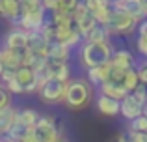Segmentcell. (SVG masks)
<instances>
[{
  "instance_id": "6da1fadb",
  "label": "cell",
  "mask_w": 147,
  "mask_h": 142,
  "mask_svg": "<svg viewBox=\"0 0 147 142\" xmlns=\"http://www.w3.org/2000/svg\"><path fill=\"white\" fill-rule=\"evenodd\" d=\"M93 99V86L86 79H69L65 84L63 105L71 110H82Z\"/></svg>"
},
{
  "instance_id": "7a4b0ae2",
  "label": "cell",
  "mask_w": 147,
  "mask_h": 142,
  "mask_svg": "<svg viewBox=\"0 0 147 142\" xmlns=\"http://www.w3.org/2000/svg\"><path fill=\"white\" fill-rule=\"evenodd\" d=\"M112 54H114V45L110 41H104V43L84 41V45L80 47V64L86 69L99 67V66H104V64L110 62Z\"/></svg>"
},
{
  "instance_id": "3957f363",
  "label": "cell",
  "mask_w": 147,
  "mask_h": 142,
  "mask_svg": "<svg viewBox=\"0 0 147 142\" xmlns=\"http://www.w3.org/2000/svg\"><path fill=\"white\" fill-rule=\"evenodd\" d=\"M104 26L110 30L112 36H130V34L136 30L138 21L134 17H130L129 13H125V11L114 10V7H112L110 17H108V22Z\"/></svg>"
},
{
  "instance_id": "277c9868",
  "label": "cell",
  "mask_w": 147,
  "mask_h": 142,
  "mask_svg": "<svg viewBox=\"0 0 147 142\" xmlns=\"http://www.w3.org/2000/svg\"><path fill=\"white\" fill-rule=\"evenodd\" d=\"M65 84H67V82L56 79V77H52V79H49L47 82H43L39 86V90H37L41 101L47 103V105L61 103V101H63V94H65Z\"/></svg>"
},
{
  "instance_id": "5b68a950",
  "label": "cell",
  "mask_w": 147,
  "mask_h": 142,
  "mask_svg": "<svg viewBox=\"0 0 147 142\" xmlns=\"http://www.w3.org/2000/svg\"><path fill=\"white\" fill-rule=\"evenodd\" d=\"M34 137L36 142H50L60 137V129H58L56 122L52 116H39L34 125Z\"/></svg>"
},
{
  "instance_id": "8992f818",
  "label": "cell",
  "mask_w": 147,
  "mask_h": 142,
  "mask_svg": "<svg viewBox=\"0 0 147 142\" xmlns=\"http://www.w3.org/2000/svg\"><path fill=\"white\" fill-rule=\"evenodd\" d=\"M73 22H75V28L78 30V34H80L82 37L86 36V34L90 32V30L93 28L95 24H97L93 13H91V11L86 7V4H84L82 0L76 4L75 11H73Z\"/></svg>"
},
{
  "instance_id": "52a82bcc",
  "label": "cell",
  "mask_w": 147,
  "mask_h": 142,
  "mask_svg": "<svg viewBox=\"0 0 147 142\" xmlns=\"http://www.w3.org/2000/svg\"><path fill=\"white\" fill-rule=\"evenodd\" d=\"M45 17H47V11L43 10V6L37 7V10H32V11H22L19 15L15 26L26 30V32H32V30H39L41 26L45 24Z\"/></svg>"
},
{
  "instance_id": "ba28073f",
  "label": "cell",
  "mask_w": 147,
  "mask_h": 142,
  "mask_svg": "<svg viewBox=\"0 0 147 142\" xmlns=\"http://www.w3.org/2000/svg\"><path fill=\"white\" fill-rule=\"evenodd\" d=\"M47 58L49 64L58 66V64H67L71 58V49L65 47L63 43H58V41H50L47 47Z\"/></svg>"
},
{
  "instance_id": "9c48e42d",
  "label": "cell",
  "mask_w": 147,
  "mask_h": 142,
  "mask_svg": "<svg viewBox=\"0 0 147 142\" xmlns=\"http://www.w3.org/2000/svg\"><path fill=\"white\" fill-rule=\"evenodd\" d=\"M4 47L17 49V51H26V47H28V32L19 28V26H13V28L6 34Z\"/></svg>"
},
{
  "instance_id": "30bf717a",
  "label": "cell",
  "mask_w": 147,
  "mask_h": 142,
  "mask_svg": "<svg viewBox=\"0 0 147 142\" xmlns=\"http://www.w3.org/2000/svg\"><path fill=\"white\" fill-rule=\"evenodd\" d=\"M142 103L138 101L136 97H134L132 94H127L125 97L121 99V103H119V114H121L125 120H134V118H138L142 114Z\"/></svg>"
},
{
  "instance_id": "8fae6325",
  "label": "cell",
  "mask_w": 147,
  "mask_h": 142,
  "mask_svg": "<svg viewBox=\"0 0 147 142\" xmlns=\"http://www.w3.org/2000/svg\"><path fill=\"white\" fill-rule=\"evenodd\" d=\"M15 80L22 84L24 88V94H34L37 92V80H36V71L32 67H26V66H21L17 71H15Z\"/></svg>"
},
{
  "instance_id": "7c38bea8",
  "label": "cell",
  "mask_w": 147,
  "mask_h": 142,
  "mask_svg": "<svg viewBox=\"0 0 147 142\" xmlns=\"http://www.w3.org/2000/svg\"><path fill=\"white\" fill-rule=\"evenodd\" d=\"M112 7H114V10H121V11H125V13H129L130 17H134L138 22H140L142 19L147 17L145 10L142 7V4L138 2V0H115V2H112Z\"/></svg>"
},
{
  "instance_id": "4fadbf2b",
  "label": "cell",
  "mask_w": 147,
  "mask_h": 142,
  "mask_svg": "<svg viewBox=\"0 0 147 142\" xmlns=\"http://www.w3.org/2000/svg\"><path fill=\"white\" fill-rule=\"evenodd\" d=\"M24 52L26 51H17V49H7V47H4L2 51H0V54H2L4 69H13V71H17L19 67L24 64Z\"/></svg>"
},
{
  "instance_id": "5bb4252c",
  "label": "cell",
  "mask_w": 147,
  "mask_h": 142,
  "mask_svg": "<svg viewBox=\"0 0 147 142\" xmlns=\"http://www.w3.org/2000/svg\"><path fill=\"white\" fill-rule=\"evenodd\" d=\"M112 66L119 67V69H132L136 67V60H134L132 52L127 51V49H114V54H112V60H110Z\"/></svg>"
},
{
  "instance_id": "9a60e30c",
  "label": "cell",
  "mask_w": 147,
  "mask_h": 142,
  "mask_svg": "<svg viewBox=\"0 0 147 142\" xmlns=\"http://www.w3.org/2000/svg\"><path fill=\"white\" fill-rule=\"evenodd\" d=\"M119 103L117 99L114 97H108V95L104 94H99L97 101H95V105H97V110L102 116H117L119 114Z\"/></svg>"
},
{
  "instance_id": "2e32d148",
  "label": "cell",
  "mask_w": 147,
  "mask_h": 142,
  "mask_svg": "<svg viewBox=\"0 0 147 142\" xmlns=\"http://www.w3.org/2000/svg\"><path fill=\"white\" fill-rule=\"evenodd\" d=\"M47 64H49L47 52H41V51H30V49H26V52H24V64H22V66L32 67L34 71H37V69H41V67H45Z\"/></svg>"
},
{
  "instance_id": "e0dca14e",
  "label": "cell",
  "mask_w": 147,
  "mask_h": 142,
  "mask_svg": "<svg viewBox=\"0 0 147 142\" xmlns=\"http://www.w3.org/2000/svg\"><path fill=\"white\" fill-rule=\"evenodd\" d=\"M108 71H110V62L99 67H90V69H86V80L91 86H100L108 80Z\"/></svg>"
},
{
  "instance_id": "ac0fdd59",
  "label": "cell",
  "mask_w": 147,
  "mask_h": 142,
  "mask_svg": "<svg viewBox=\"0 0 147 142\" xmlns=\"http://www.w3.org/2000/svg\"><path fill=\"white\" fill-rule=\"evenodd\" d=\"M99 88H100V94L108 95V97H114V99H117V101H121L127 94H130V92L123 86V82H110V80H106V82H102Z\"/></svg>"
},
{
  "instance_id": "d6986e66",
  "label": "cell",
  "mask_w": 147,
  "mask_h": 142,
  "mask_svg": "<svg viewBox=\"0 0 147 142\" xmlns=\"http://www.w3.org/2000/svg\"><path fill=\"white\" fill-rule=\"evenodd\" d=\"M110 37H112L110 30H108L104 24L97 22V24H95L93 28L84 36V39L90 41V43H104V41H110Z\"/></svg>"
},
{
  "instance_id": "ffe728a7",
  "label": "cell",
  "mask_w": 147,
  "mask_h": 142,
  "mask_svg": "<svg viewBox=\"0 0 147 142\" xmlns=\"http://www.w3.org/2000/svg\"><path fill=\"white\" fill-rule=\"evenodd\" d=\"M15 114H17V109H13L11 105L0 109V137L7 135V131L11 129V125L15 122Z\"/></svg>"
},
{
  "instance_id": "44dd1931",
  "label": "cell",
  "mask_w": 147,
  "mask_h": 142,
  "mask_svg": "<svg viewBox=\"0 0 147 142\" xmlns=\"http://www.w3.org/2000/svg\"><path fill=\"white\" fill-rule=\"evenodd\" d=\"M47 47H49V41L41 36L39 30H32L28 32V47L30 51H41V52H47Z\"/></svg>"
},
{
  "instance_id": "7402d4cb",
  "label": "cell",
  "mask_w": 147,
  "mask_h": 142,
  "mask_svg": "<svg viewBox=\"0 0 147 142\" xmlns=\"http://www.w3.org/2000/svg\"><path fill=\"white\" fill-rule=\"evenodd\" d=\"M37 118H39V114H37V110L34 109H21L17 110V114H15V120L19 122V124L26 125V127H34L37 122Z\"/></svg>"
},
{
  "instance_id": "603a6c76",
  "label": "cell",
  "mask_w": 147,
  "mask_h": 142,
  "mask_svg": "<svg viewBox=\"0 0 147 142\" xmlns=\"http://www.w3.org/2000/svg\"><path fill=\"white\" fill-rule=\"evenodd\" d=\"M28 129L30 127H26V125H22V124H19L17 120L13 122V125H11V129L7 131V139H13V140H22V137L28 133Z\"/></svg>"
},
{
  "instance_id": "cb8c5ba5",
  "label": "cell",
  "mask_w": 147,
  "mask_h": 142,
  "mask_svg": "<svg viewBox=\"0 0 147 142\" xmlns=\"http://www.w3.org/2000/svg\"><path fill=\"white\" fill-rule=\"evenodd\" d=\"M140 84V79H138V73H136V67L132 69H127L125 71V79H123V86L127 88L129 92H132L134 88Z\"/></svg>"
},
{
  "instance_id": "d4e9b609",
  "label": "cell",
  "mask_w": 147,
  "mask_h": 142,
  "mask_svg": "<svg viewBox=\"0 0 147 142\" xmlns=\"http://www.w3.org/2000/svg\"><path fill=\"white\" fill-rule=\"evenodd\" d=\"M52 67H54V77L56 79L63 80V82H67L71 79V67H69V64H58V66H52Z\"/></svg>"
},
{
  "instance_id": "484cf974",
  "label": "cell",
  "mask_w": 147,
  "mask_h": 142,
  "mask_svg": "<svg viewBox=\"0 0 147 142\" xmlns=\"http://www.w3.org/2000/svg\"><path fill=\"white\" fill-rule=\"evenodd\" d=\"M80 0H58V7L56 11H60V13H67V15H73V11H75L76 4H78Z\"/></svg>"
},
{
  "instance_id": "4316f807",
  "label": "cell",
  "mask_w": 147,
  "mask_h": 142,
  "mask_svg": "<svg viewBox=\"0 0 147 142\" xmlns=\"http://www.w3.org/2000/svg\"><path fill=\"white\" fill-rule=\"evenodd\" d=\"M129 129H134V131H144V133H147V118L144 116V114H140L138 118L130 120Z\"/></svg>"
},
{
  "instance_id": "83f0119b",
  "label": "cell",
  "mask_w": 147,
  "mask_h": 142,
  "mask_svg": "<svg viewBox=\"0 0 147 142\" xmlns=\"http://www.w3.org/2000/svg\"><path fill=\"white\" fill-rule=\"evenodd\" d=\"M123 79H125V69H119V67H115V66L110 64L108 80H110V82H123Z\"/></svg>"
},
{
  "instance_id": "f1b7e54d",
  "label": "cell",
  "mask_w": 147,
  "mask_h": 142,
  "mask_svg": "<svg viewBox=\"0 0 147 142\" xmlns=\"http://www.w3.org/2000/svg\"><path fill=\"white\" fill-rule=\"evenodd\" d=\"M130 94H132L134 95V97H136L138 99V101H140L142 103V105H144V103L147 101V86H145V84H138V86L136 88H134V90L132 92H130Z\"/></svg>"
},
{
  "instance_id": "f546056e",
  "label": "cell",
  "mask_w": 147,
  "mask_h": 142,
  "mask_svg": "<svg viewBox=\"0 0 147 142\" xmlns=\"http://www.w3.org/2000/svg\"><path fill=\"white\" fill-rule=\"evenodd\" d=\"M6 86V90L9 92V94H13V95H21V94H24V88H22V84L21 82H17V80H9V82H6L4 84Z\"/></svg>"
},
{
  "instance_id": "4dcf8cb0",
  "label": "cell",
  "mask_w": 147,
  "mask_h": 142,
  "mask_svg": "<svg viewBox=\"0 0 147 142\" xmlns=\"http://www.w3.org/2000/svg\"><path fill=\"white\" fill-rule=\"evenodd\" d=\"M136 73H138V79H140V82L147 86V58H144V62L138 64Z\"/></svg>"
},
{
  "instance_id": "1f68e13d",
  "label": "cell",
  "mask_w": 147,
  "mask_h": 142,
  "mask_svg": "<svg viewBox=\"0 0 147 142\" xmlns=\"http://www.w3.org/2000/svg\"><path fill=\"white\" fill-rule=\"evenodd\" d=\"M127 137L130 139V142H147V133H144V131L129 129V131H127Z\"/></svg>"
},
{
  "instance_id": "d6a6232c",
  "label": "cell",
  "mask_w": 147,
  "mask_h": 142,
  "mask_svg": "<svg viewBox=\"0 0 147 142\" xmlns=\"http://www.w3.org/2000/svg\"><path fill=\"white\" fill-rule=\"evenodd\" d=\"M11 105V94L6 90V86H0V109Z\"/></svg>"
},
{
  "instance_id": "836d02e7",
  "label": "cell",
  "mask_w": 147,
  "mask_h": 142,
  "mask_svg": "<svg viewBox=\"0 0 147 142\" xmlns=\"http://www.w3.org/2000/svg\"><path fill=\"white\" fill-rule=\"evenodd\" d=\"M136 32H138V37H142V39H145V41H147V17H145V19H142V21L138 22Z\"/></svg>"
},
{
  "instance_id": "e575fe53",
  "label": "cell",
  "mask_w": 147,
  "mask_h": 142,
  "mask_svg": "<svg viewBox=\"0 0 147 142\" xmlns=\"http://www.w3.org/2000/svg\"><path fill=\"white\" fill-rule=\"evenodd\" d=\"M136 51L140 52L142 58H147V41L142 37H136Z\"/></svg>"
},
{
  "instance_id": "d590c367",
  "label": "cell",
  "mask_w": 147,
  "mask_h": 142,
  "mask_svg": "<svg viewBox=\"0 0 147 142\" xmlns=\"http://www.w3.org/2000/svg\"><path fill=\"white\" fill-rule=\"evenodd\" d=\"M41 6H43L45 11L52 13V11H56V7H58V0H41Z\"/></svg>"
},
{
  "instance_id": "8d00e7d4",
  "label": "cell",
  "mask_w": 147,
  "mask_h": 142,
  "mask_svg": "<svg viewBox=\"0 0 147 142\" xmlns=\"http://www.w3.org/2000/svg\"><path fill=\"white\" fill-rule=\"evenodd\" d=\"M13 79H15V71L13 69H4L2 75H0V80H2L4 84L9 82V80H13Z\"/></svg>"
},
{
  "instance_id": "74e56055",
  "label": "cell",
  "mask_w": 147,
  "mask_h": 142,
  "mask_svg": "<svg viewBox=\"0 0 147 142\" xmlns=\"http://www.w3.org/2000/svg\"><path fill=\"white\" fill-rule=\"evenodd\" d=\"M112 142H130V139L127 137V133H119V135L115 137V139L112 140Z\"/></svg>"
},
{
  "instance_id": "f35d334b",
  "label": "cell",
  "mask_w": 147,
  "mask_h": 142,
  "mask_svg": "<svg viewBox=\"0 0 147 142\" xmlns=\"http://www.w3.org/2000/svg\"><path fill=\"white\" fill-rule=\"evenodd\" d=\"M142 114H144V116L147 118V101L144 103V107H142Z\"/></svg>"
},
{
  "instance_id": "ab89813d",
  "label": "cell",
  "mask_w": 147,
  "mask_h": 142,
  "mask_svg": "<svg viewBox=\"0 0 147 142\" xmlns=\"http://www.w3.org/2000/svg\"><path fill=\"white\" fill-rule=\"evenodd\" d=\"M138 2L142 4V7H144V10H145V13H147V0H138Z\"/></svg>"
},
{
  "instance_id": "60d3db41",
  "label": "cell",
  "mask_w": 147,
  "mask_h": 142,
  "mask_svg": "<svg viewBox=\"0 0 147 142\" xmlns=\"http://www.w3.org/2000/svg\"><path fill=\"white\" fill-rule=\"evenodd\" d=\"M50 142H67V140H65V139H61V135H60L58 139H54V140H50Z\"/></svg>"
},
{
  "instance_id": "b9f144b4",
  "label": "cell",
  "mask_w": 147,
  "mask_h": 142,
  "mask_svg": "<svg viewBox=\"0 0 147 142\" xmlns=\"http://www.w3.org/2000/svg\"><path fill=\"white\" fill-rule=\"evenodd\" d=\"M2 71H4V64H2V54H0V75H2Z\"/></svg>"
},
{
  "instance_id": "7bdbcfd3",
  "label": "cell",
  "mask_w": 147,
  "mask_h": 142,
  "mask_svg": "<svg viewBox=\"0 0 147 142\" xmlns=\"http://www.w3.org/2000/svg\"><path fill=\"white\" fill-rule=\"evenodd\" d=\"M4 142H21V140H13V139H7V137H4Z\"/></svg>"
},
{
  "instance_id": "ee69618b",
  "label": "cell",
  "mask_w": 147,
  "mask_h": 142,
  "mask_svg": "<svg viewBox=\"0 0 147 142\" xmlns=\"http://www.w3.org/2000/svg\"><path fill=\"white\" fill-rule=\"evenodd\" d=\"M17 2H19V4H22V2H24V0H17Z\"/></svg>"
},
{
  "instance_id": "f6af8a7d",
  "label": "cell",
  "mask_w": 147,
  "mask_h": 142,
  "mask_svg": "<svg viewBox=\"0 0 147 142\" xmlns=\"http://www.w3.org/2000/svg\"><path fill=\"white\" fill-rule=\"evenodd\" d=\"M0 142H4V137H0Z\"/></svg>"
},
{
  "instance_id": "bcb514c9",
  "label": "cell",
  "mask_w": 147,
  "mask_h": 142,
  "mask_svg": "<svg viewBox=\"0 0 147 142\" xmlns=\"http://www.w3.org/2000/svg\"><path fill=\"white\" fill-rule=\"evenodd\" d=\"M110 2H115V0H110Z\"/></svg>"
}]
</instances>
